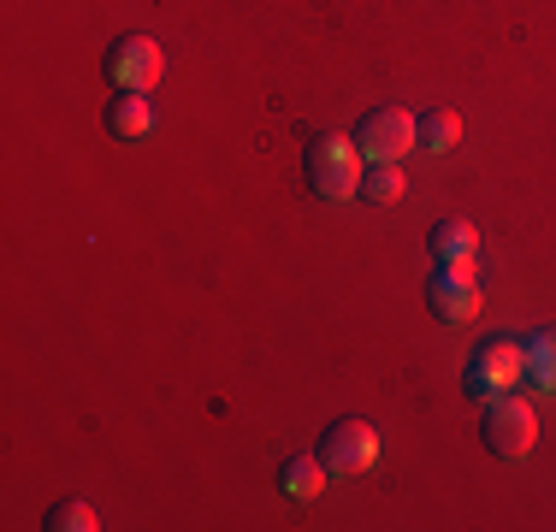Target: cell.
<instances>
[{"mask_svg":"<svg viewBox=\"0 0 556 532\" xmlns=\"http://www.w3.org/2000/svg\"><path fill=\"white\" fill-rule=\"evenodd\" d=\"M521 355H527V379H533L539 391H556V326L533 331V338L521 343Z\"/></svg>","mask_w":556,"mask_h":532,"instance_id":"obj_10","label":"cell"},{"mask_svg":"<svg viewBox=\"0 0 556 532\" xmlns=\"http://www.w3.org/2000/svg\"><path fill=\"white\" fill-rule=\"evenodd\" d=\"M326 461L320 456H296V461H285V491L290 497H320V485H326Z\"/></svg>","mask_w":556,"mask_h":532,"instance_id":"obj_14","label":"cell"},{"mask_svg":"<svg viewBox=\"0 0 556 532\" xmlns=\"http://www.w3.org/2000/svg\"><path fill=\"white\" fill-rule=\"evenodd\" d=\"M403 190H408V183H403V172H396V160H367V172H362V195H367V202L391 207Z\"/></svg>","mask_w":556,"mask_h":532,"instance_id":"obj_11","label":"cell"},{"mask_svg":"<svg viewBox=\"0 0 556 532\" xmlns=\"http://www.w3.org/2000/svg\"><path fill=\"white\" fill-rule=\"evenodd\" d=\"M415 142H420V118L408 106L386 101V106H367L355 118V149H362V160H403Z\"/></svg>","mask_w":556,"mask_h":532,"instance_id":"obj_3","label":"cell"},{"mask_svg":"<svg viewBox=\"0 0 556 532\" xmlns=\"http://www.w3.org/2000/svg\"><path fill=\"white\" fill-rule=\"evenodd\" d=\"M166 72V53L154 36H118L108 48V84L125 89V96H149Z\"/></svg>","mask_w":556,"mask_h":532,"instance_id":"obj_6","label":"cell"},{"mask_svg":"<svg viewBox=\"0 0 556 532\" xmlns=\"http://www.w3.org/2000/svg\"><path fill=\"white\" fill-rule=\"evenodd\" d=\"M427 308L444 319V326H468L480 314V278H473V261H439L427 278Z\"/></svg>","mask_w":556,"mask_h":532,"instance_id":"obj_5","label":"cell"},{"mask_svg":"<svg viewBox=\"0 0 556 532\" xmlns=\"http://www.w3.org/2000/svg\"><path fill=\"white\" fill-rule=\"evenodd\" d=\"M456 142H462V118L450 113V106L420 113V149H427V154H450Z\"/></svg>","mask_w":556,"mask_h":532,"instance_id":"obj_12","label":"cell"},{"mask_svg":"<svg viewBox=\"0 0 556 532\" xmlns=\"http://www.w3.org/2000/svg\"><path fill=\"white\" fill-rule=\"evenodd\" d=\"M480 438H485V449H492L497 461H527V456H533V444H539L533 403L515 396V391L492 396V403H485V420H480Z\"/></svg>","mask_w":556,"mask_h":532,"instance_id":"obj_2","label":"cell"},{"mask_svg":"<svg viewBox=\"0 0 556 532\" xmlns=\"http://www.w3.org/2000/svg\"><path fill=\"white\" fill-rule=\"evenodd\" d=\"M42 527H48V532H96V527H101V515H96V503L65 497V503H54V509L42 515Z\"/></svg>","mask_w":556,"mask_h":532,"instance_id":"obj_13","label":"cell"},{"mask_svg":"<svg viewBox=\"0 0 556 532\" xmlns=\"http://www.w3.org/2000/svg\"><path fill=\"white\" fill-rule=\"evenodd\" d=\"M314 456L326 461V473H367L379 461V432H374V420H362V415H350V420H338L332 432L320 438V449Z\"/></svg>","mask_w":556,"mask_h":532,"instance_id":"obj_7","label":"cell"},{"mask_svg":"<svg viewBox=\"0 0 556 532\" xmlns=\"http://www.w3.org/2000/svg\"><path fill=\"white\" fill-rule=\"evenodd\" d=\"M527 379V355L515 338H485L480 350H473L468 372H462V384H468V396H480V403H492V396L515 391V384Z\"/></svg>","mask_w":556,"mask_h":532,"instance_id":"obj_4","label":"cell"},{"mask_svg":"<svg viewBox=\"0 0 556 532\" xmlns=\"http://www.w3.org/2000/svg\"><path fill=\"white\" fill-rule=\"evenodd\" d=\"M432 255L439 261H473V249H480V231H473V219H462V213H444L439 225H432Z\"/></svg>","mask_w":556,"mask_h":532,"instance_id":"obj_9","label":"cell"},{"mask_svg":"<svg viewBox=\"0 0 556 532\" xmlns=\"http://www.w3.org/2000/svg\"><path fill=\"white\" fill-rule=\"evenodd\" d=\"M108 130L118 142H142L154 130V106L149 96H125V89H113V101H108Z\"/></svg>","mask_w":556,"mask_h":532,"instance_id":"obj_8","label":"cell"},{"mask_svg":"<svg viewBox=\"0 0 556 532\" xmlns=\"http://www.w3.org/2000/svg\"><path fill=\"white\" fill-rule=\"evenodd\" d=\"M302 178H308L314 195H362V149H355V137H314L308 149H302Z\"/></svg>","mask_w":556,"mask_h":532,"instance_id":"obj_1","label":"cell"}]
</instances>
